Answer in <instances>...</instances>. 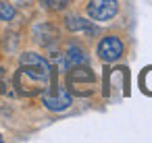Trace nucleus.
I'll list each match as a JSON object with an SVG mask.
<instances>
[{
    "mask_svg": "<svg viewBox=\"0 0 152 143\" xmlns=\"http://www.w3.org/2000/svg\"><path fill=\"white\" fill-rule=\"evenodd\" d=\"M15 17V9L7 2H0V21H11Z\"/></svg>",
    "mask_w": 152,
    "mask_h": 143,
    "instance_id": "8",
    "label": "nucleus"
},
{
    "mask_svg": "<svg viewBox=\"0 0 152 143\" xmlns=\"http://www.w3.org/2000/svg\"><path fill=\"white\" fill-rule=\"evenodd\" d=\"M15 81H17V87L27 95L44 91L50 83V64L40 54L25 52L21 56V71L17 73Z\"/></svg>",
    "mask_w": 152,
    "mask_h": 143,
    "instance_id": "1",
    "label": "nucleus"
},
{
    "mask_svg": "<svg viewBox=\"0 0 152 143\" xmlns=\"http://www.w3.org/2000/svg\"><path fill=\"white\" fill-rule=\"evenodd\" d=\"M67 27H69L71 31H88V33L94 31V27H92L88 21H83L81 17H69V19H67Z\"/></svg>",
    "mask_w": 152,
    "mask_h": 143,
    "instance_id": "6",
    "label": "nucleus"
},
{
    "mask_svg": "<svg viewBox=\"0 0 152 143\" xmlns=\"http://www.w3.org/2000/svg\"><path fill=\"white\" fill-rule=\"evenodd\" d=\"M0 143H2V135H0Z\"/></svg>",
    "mask_w": 152,
    "mask_h": 143,
    "instance_id": "10",
    "label": "nucleus"
},
{
    "mask_svg": "<svg viewBox=\"0 0 152 143\" xmlns=\"http://www.w3.org/2000/svg\"><path fill=\"white\" fill-rule=\"evenodd\" d=\"M42 102H44V106H46L48 110L61 112V110H67V108L71 106V95H69V91H65V89H58V93H54V95H50L48 91H44V93H42Z\"/></svg>",
    "mask_w": 152,
    "mask_h": 143,
    "instance_id": "4",
    "label": "nucleus"
},
{
    "mask_svg": "<svg viewBox=\"0 0 152 143\" xmlns=\"http://www.w3.org/2000/svg\"><path fill=\"white\" fill-rule=\"evenodd\" d=\"M65 60H67V64H86L88 62V56L83 54V50L79 48V46H69L67 48V54H65Z\"/></svg>",
    "mask_w": 152,
    "mask_h": 143,
    "instance_id": "5",
    "label": "nucleus"
},
{
    "mask_svg": "<svg viewBox=\"0 0 152 143\" xmlns=\"http://www.w3.org/2000/svg\"><path fill=\"white\" fill-rule=\"evenodd\" d=\"M44 4L52 11H63V9H67L69 0H44Z\"/></svg>",
    "mask_w": 152,
    "mask_h": 143,
    "instance_id": "9",
    "label": "nucleus"
},
{
    "mask_svg": "<svg viewBox=\"0 0 152 143\" xmlns=\"http://www.w3.org/2000/svg\"><path fill=\"white\" fill-rule=\"evenodd\" d=\"M119 11L117 0H90L88 4V15L94 21H110Z\"/></svg>",
    "mask_w": 152,
    "mask_h": 143,
    "instance_id": "2",
    "label": "nucleus"
},
{
    "mask_svg": "<svg viewBox=\"0 0 152 143\" xmlns=\"http://www.w3.org/2000/svg\"><path fill=\"white\" fill-rule=\"evenodd\" d=\"M71 81H73V83H81V81L92 83V81H94V75H92L90 69H81V66L77 64V66L71 71Z\"/></svg>",
    "mask_w": 152,
    "mask_h": 143,
    "instance_id": "7",
    "label": "nucleus"
},
{
    "mask_svg": "<svg viewBox=\"0 0 152 143\" xmlns=\"http://www.w3.org/2000/svg\"><path fill=\"white\" fill-rule=\"evenodd\" d=\"M121 54H123V42L115 35H108L98 44V56L102 62H115Z\"/></svg>",
    "mask_w": 152,
    "mask_h": 143,
    "instance_id": "3",
    "label": "nucleus"
}]
</instances>
